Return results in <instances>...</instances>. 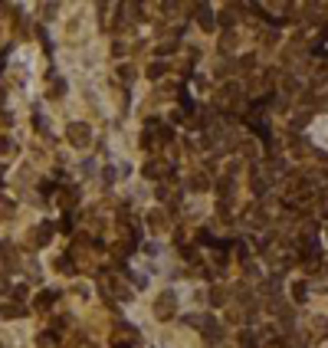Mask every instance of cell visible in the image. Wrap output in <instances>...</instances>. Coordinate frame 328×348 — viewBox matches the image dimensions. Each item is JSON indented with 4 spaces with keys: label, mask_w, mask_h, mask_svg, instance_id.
I'll return each mask as SVG.
<instances>
[{
    "label": "cell",
    "mask_w": 328,
    "mask_h": 348,
    "mask_svg": "<svg viewBox=\"0 0 328 348\" xmlns=\"http://www.w3.org/2000/svg\"><path fill=\"white\" fill-rule=\"evenodd\" d=\"M148 224L155 227V230H161V227H164V214H158V211H155V214L148 217Z\"/></svg>",
    "instance_id": "obj_7"
},
{
    "label": "cell",
    "mask_w": 328,
    "mask_h": 348,
    "mask_svg": "<svg viewBox=\"0 0 328 348\" xmlns=\"http://www.w3.org/2000/svg\"><path fill=\"white\" fill-rule=\"evenodd\" d=\"M53 302H56V292H53V289H43V292L37 296V309H50Z\"/></svg>",
    "instance_id": "obj_4"
},
{
    "label": "cell",
    "mask_w": 328,
    "mask_h": 348,
    "mask_svg": "<svg viewBox=\"0 0 328 348\" xmlns=\"http://www.w3.org/2000/svg\"><path fill=\"white\" fill-rule=\"evenodd\" d=\"M40 348H56V338L53 335H40Z\"/></svg>",
    "instance_id": "obj_9"
},
{
    "label": "cell",
    "mask_w": 328,
    "mask_h": 348,
    "mask_svg": "<svg viewBox=\"0 0 328 348\" xmlns=\"http://www.w3.org/2000/svg\"><path fill=\"white\" fill-rule=\"evenodd\" d=\"M240 348H256V338L249 332H240Z\"/></svg>",
    "instance_id": "obj_6"
},
{
    "label": "cell",
    "mask_w": 328,
    "mask_h": 348,
    "mask_svg": "<svg viewBox=\"0 0 328 348\" xmlns=\"http://www.w3.org/2000/svg\"><path fill=\"white\" fill-rule=\"evenodd\" d=\"M164 73V62H155V66H151V76H155V79H158V76H161Z\"/></svg>",
    "instance_id": "obj_11"
},
{
    "label": "cell",
    "mask_w": 328,
    "mask_h": 348,
    "mask_svg": "<svg viewBox=\"0 0 328 348\" xmlns=\"http://www.w3.org/2000/svg\"><path fill=\"white\" fill-rule=\"evenodd\" d=\"M296 299H299V302H305V283H296Z\"/></svg>",
    "instance_id": "obj_10"
},
{
    "label": "cell",
    "mask_w": 328,
    "mask_h": 348,
    "mask_svg": "<svg viewBox=\"0 0 328 348\" xmlns=\"http://www.w3.org/2000/svg\"><path fill=\"white\" fill-rule=\"evenodd\" d=\"M69 142L86 145L89 142V128H86V125H69Z\"/></svg>",
    "instance_id": "obj_2"
},
{
    "label": "cell",
    "mask_w": 328,
    "mask_h": 348,
    "mask_svg": "<svg viewBox=\"0 0 328 348\" xmlns=\"http://www.w3.org/2000/svg\"><path fill=\"white\" fill-rule=\"evenodd\" d=\"M249 125H253V131H260L263 138L269 135V122H266V115H249Z\"/></svg>",
    "instance_id": "obj_3"
},
{
    "label": "cell",
    "mask_w": 328,
    "mask_h": 348,
    "mask_svg": "<svg viewBox=\"0 0 328 348\" xmlns=\"http://www.w3.org/2000/svg\"><path fill=\"white\" fill-rule=\"evenodd\" d=\"M155 312H158V319H171V316H174V292H161Z\"/></svg>",
    "instance_id": "obj_1"
},
{
    "label": "cell",
    "mask_w": 328,
    "mask_h": 348,
    "mask_svg": "<svg viewBox=\"0 0 328 348\" xmlns=\"http://www.w3.org/2000/svg\"><path fill=\"white\" fill-rule=\"evenodd\" d=\"M4 316L17 319V316H23V309H20V305H7V309H4Z\"/></svg>",
    "instance_id": "obj_8"
},
{
    "label": "cell",
    "mask_w": 328,
    "mask_h": 348,
    "mask_svg": "<svg viewBox=\"0 0 328 348\" xmlns=\"http://www.w3.org/2000/svg\"><path fill=\"white\" fill-rule=\"evenodd\" d=\"M197 13H200V26H207V30H210V26H213V10H207V7H197Z\"/></svg>",
    "instance_id": "obj_5"
}]
</instances>
